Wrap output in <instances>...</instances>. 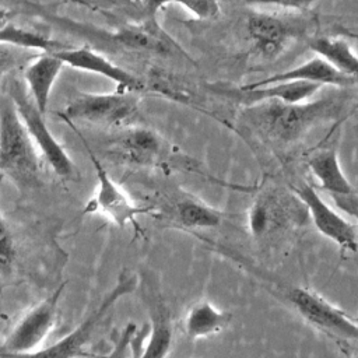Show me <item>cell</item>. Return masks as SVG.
<instances>
[{
    "mask_svg": "<svg viewBox=\"0 0 358 358\" xmlns=\"http://www.w3.org/2000/svg\"><path fill=\"white\" fill-rule=\"evenodd\" d=\"M340 108L338 98L327 96L301 103L264 102L250 106V112L271 138L294 143L308 134L316 124L334 119L340 113Z\"/></svg>",
    "mask_w": 358,
    "mask_h": 358,
    "instance_id": "obj_1",
    "label": "cell"
},
{
    "mask_svg": "<svg viewBox=\"0 0 358 358\" xmlns=\"http://www.w3.org/2000/svg\"><path fill=\"white\" fill-rule=\"evenodd\" d=\"M39 155L11 98L0 95V173L20 189L39 183Z\"/></svg>",
    "mask_w": 358,
    "mask_h": 358,
    "instance_id": "obj_2",
    "label": "cell"
},
{
    "mask_svg": "<svg viewBox=\"0 0 358 358\" xmlns=\"http://www.w3.org/2000/svg\"><path fill=\"white\" fill-rule=\"evenodd\" d=\"M6 94L11 98L31 140L52 171L60 178L74 176L76 166L70 155L49 130L43 113L34 103L24 83L15 76L10 77L6 84Z\"/></svg>",
    "mask_w": 358,
    "mask_h": 358,
    "instance_id": "obj_3",
    "label": "cell"
},
{
    "mask_svg": "<svg viewBox=\"0 0 358 358\" xmlns=\"http://www.w3.org/2000/svg\"><path fill=\"white\" fill-rule=\"evenodd\" d=\"M138 284L137 275L131 273H122L112 289L102 298L99 305L88 313V316L67 336L60 338L50 347L36 350L29 354H1L4 358H74L77 357L84 345L91 340L95 329L105 319L108 312L115 303L124 295L133 292Z\"/></svg>",
    "mask_w": 358,
    "mask_h": 358,
    "instance_id": "obj_4",
    "label": "cell"
},
{
    "mask_svg": "<svg viewBox=\"0 0 358 358\" xmlns=\"http://www.w3.org/2000/svg\"><path fill=\"white\" fill-rule=\"evenodd\" d=\"M284 299L312 326L340 341H358V326L347 313L313 291L281 284Z\"/></svg>",
    "mask_w": 358,
    "mask_h": 358,
    "instance_id": "obj_5",
    "label": "cell"
},
{
    "mask_svg": "<svg viewBox=\"0 0 358 358\" xmlns=\"http://www.w3.org/2000/svg\"><path fill=\"white\" fill-rule=\"evenodd\" d=\"M69 124L74 129L77 136L81 138L83 145L85 147L87 154L95 169L96 180H98L96 193L92 197V200L85 206L84 213H101L106 215L110 221H113L117 227L124 228L126 225H131L136 231L140 232L137 215L141 213H147L150 208L138 207L129 199V196L110 179V176L108 175L106 169L102 166L98 157L90 148L84 136L74 127L73 123H69Z\"/></svg>",
    "mask_w": 358,
    "mask_h": 358,
    "instance_id": "obj_6",
    "label": "cell"
},
{
    "mask_svg": "<svg viewBox=\"0 0 358 358\" xmlns=\"http://www.w3.org/2000/svg\"><path fill=\"white\" fill-rule=\"evenodd\" d=\"M144 301L148 308L150 324H144L131 338L130 358H166L173 341V324L158 288L147 282Z\"/></svg>",
    "mask_w": 358,
    "mask_h": 358,
    "instance_id": "obj_7",
    "label": "cell"
},
{
    "mask_svg": "<svg viewBox=\"0 0 358 358\" xmlns=\"http://www.w3.org/2000/svg\"><path fill=\"white\" fill-rule=\"evenodd\" d=\"M137 106L133 92L117 91L113 94L78 92L59 116L66 123L85 120L91 123H120L129 119Z\"/></svg>",
    "mask_w": 358,
    "mask_h": 358,
    "instance_id": "obj_8",
    "label": "cell"
},
{
    "mask_svg": "<svg viewBox=\"0 0 358 358\" xmlns=\"http://www.w3.org/2000/svg\"><path fill=\"white\" fill-rule=\"evenodd\" d=\"M63 288L64 284L24 315L4 341L3 354H29L36 351V347L42 344L55 326Z\"/></svg>",
    "mask_w": 358,
    "mask_h": 358,
    "instance_id": "obj_9",
    "label": "cell"
},
{
    "mask_svg": "<svg viewBox=\"0 0 358 358\" xmlns=\"http://www.w3.org/2000/svg\"><path fill=\"white\" fill-rule=\"evenodd\" d=\"M298 199L306 207L316 229L338 245L343 250H358L355 227L336 213L308 183L292 187Z\"/></svg>",
    "mask_w": 358,
    "mask_h": 358,
    "instance_id": "obj_10",
    "label": "cell"
},
{
    "mask_svg": "<svg viewBox=\"0 0 358 358\" xmlns=\"http://www.w3.org/2000/svg\"><path fill=\"white\" fill-rule=\"evenodd\" d=\"M53 55L59 57L64 66L67 64L77 70L94 73L116 83V85L122 91L136 92L144 88V84L140 81V78H137L127 70L119 67L105 56L99 55L98 52L87 46H81V48L70 46L69 49L53 53Z\"/></svg>",
    "mask_w": 358,
    "mask_h": 358,
    "instance_id": "obj_11",
    "label": "cell"
},
{
    "mask_svg": "<svg viewBox=\"0 0 358 358\" xmlns=\"http://www.w3.org/2000/svg\"><path fill=\"white\" fill-rule=\"evenodd\" d=\"M246 28L255 43L253 50L267 59L280 55L295 32L289 22L267 10L252 11L246 20Z\"/></svg>",
    "mask_w": 358,
    "mask_h": 358,
    "instance_id": "obj_12",
    "label": "cell"
},
{
    "mask_svg": "<svg viewBox=\"0 0 358 358\" xmlns=\"http://www.w3.org/2000/svg\"><path fill=\"white\" fill-rule=\"evenodd\" d=\"M322 85L306 81H287L263 85L253 90L239 88H217V92L228 96L236 102L248 106H255L264 102H282V103H301L315 95Z\"/></svg>",
    "mask_w": 358,
    "mask_h": 358,
    "instance_id": "obj_13",
    "label": "cell"
},
{
    "mask_svg": "<svg viewBox=\"0 0 358 358\" xmlns=\"http://www.w3.org/2000/svg\"><path fill=\"white\" fill-rule=\"evenodd\" d=\"M112 39L117 43L140 50H148L159 55L182 52L180 46L158 25L155 14L147 15L137 24H127L113 32Z\"/></svg>",
    "mask_w": 358,
    "mask_h": 358,
    "instance_id": "obj_14",
    "label": "cell"
},
{
    "mask_svg": "<svg viewBox=\"0 0 358 358\" xmlns=\"http://www.w3.org/2000/svg\"><path fill=\"white\" fill-rule=\"evenodd\" d=\"M287 81H306L313 83L317 85H334V87H352L358 83L341 73H338L333 66H330L326 60L322 57H313L291 70L275 73L273 76H268L266 78H262L256 83H250L246 85H242L246 90L259 88L268 84L275 83H287Z\"/></svg>",
    "mask_w": 358,
    "mask_h": 358,
    "instance_id": "obj_15",
    "label": "cell"
},
{
    "mask_svg": "<svg viewBox=\"0 0 358 358\" xmlns=\"http://www.w3.org/2000/svg\"><path fill=\"white\" fill-rule=\"evenodd\" d=\"M113 154L136 165H154L164 154L162 138L150 129L133 127L113 141Z\"/></svg>",
    "mask_w": 358,
    "mask_h": 358,
    "instance_id": "obj_16",
    "label": "cell"
},
{
    "mask_svg": "<svg viewBox=\"0 0 358 358\" xmlns=\"http://www.w3.org/2000/svg\"><path fill=\"white\" fill-rule=\"evenodd\" d=\"M64 67L55 55H39L24 70V80L36 108L45 113L53 84Z\"/></svg>",
    "mask_w": 358,
    "mask_h": 358,
    "instance_id": "obj_17",
    "label": "cell"
},
{
    "mask_svg": "<svg viewBox=\"0 0 358 358\" xmlns=\"http://www.w3.org/2000/svg\"><path fill=\"white\" fill-rule=\"evenodd\" d=\"M308 166L320 182V187L329 192L330 196H347L355 192L341 169L334 148H324L313 154L308 161Z\"/></svg>",
    "mask_w": 358,
    "mask_h": 358,
    "instance_id": "obj_18",
    "label": "cell"
},
{
    "mask_svg": "<svg viewBox=\"0 0 358 358\" xmlns=\"http://www.w3.org/2000/svg\"><path fill=\"white\" fill-rule=\"evenodd\" d=\"M231 313L218 309L208 301H199L187 310L183 329L189 338L196 340L221 333L231 323Z\"/></svg>",
    "mask_w": 358,
    "mask_h": 358,
    "instance_id": "obj_19",
    "label": "cell"
},
{
    "mask_svg": "<svg viewBox=\"0 0 358 358\" xmlns=\"http://www.w3.org/2000/svg\"><path fill=\"white\" fill-rule=\"evenodd\" d=\"M309 48L338 73L358 83V55L347 41L331 36H316L309 42Z\"/></svg>",
    "mask_w": 358,
    "mask_h": 358,
    "instance_id": "obj_20",
    "label": "cell"
},
{
    "mask_svg": "<svg viewBox=\"0 0 358 358\" xmlns=\"http://www.w3.org/2000/svg\"><path fill=\"white\" fill-rule=\"evenodd\" d=\"M0 43L22 50H41L46 55H53L70 48V45L11 21L0 28Z\"/></svg>",
    "mask_w": 358,
    "mask_h": 358,
    "instance_id": "obj_21",
    "label": "cell"
},
{
    "mask_svg": "<svg viewBox=\"0 0 358 358\" xmlns=\"http://www.w3.org/2000/svg\"><path fill=\"white\" fill-rule=\"evenodd\" d=\"M273 196H263L253 203L248 214V225L253 236L268 235L284 224L287 213H284V207Z\"/></svg>",
    "mask_w": 358,
    "mask_h": 358,
    "instance_id": "obj_22",
    "label": "cell"
},
{
    "mask_svg": "<svg viewBox=\"0 0 358 358\" xmlns=\"http://www.w3.org/2000/svg\"><path fill=\"white\" fill-rule=\"evenodd\" d=\"M176 217L186 228H215L222 220L220 211L194 199L180 200L176 204Z\"/></svg>",
    "mask_w": 358,
    "mask_h": 358,
    "instance_id": "obj_23",
    "label": "cell"
},
{
    "mask_svg": "<svg viewBox=\"0 0 358 358\" xmlns=\"http://www.w3.org/2000/svg\"><path fill=\"white\" fill-rule=\"evenodd\" d=\"M1 183H3V175L0 173V189H1ZM14 262H15L14 238L11 235L7 221L4 220V215L0 207V274L4 275L11 273Z\"/></svg>",
    "mask_w": 358,
    "mask_h": 358,
    "instance_id": "obj_24",
    "label": "cell"
},
{
    "mask_svg": "<svg viewBox=\"0 0 358 358\" xmlns=\"http://www.w3.org/2000/svg\"><path fill=\"white\" fill-rule=\"evenodd\" d=\"M22 56H29V52L0 43V83L14 67L22 62Z\"/></svg>",
    "mask_w": 358,
    "mask_h": 358,
    "instance_id": "obj_25",
    "label": "cell"
},
{
    "mask_svg": "<svg viewBox=\"0 0 358 358\" xmlns=\"http://www.w3.org/2000/svg\"><path fill=\"white\" fill-rule=\"evenodd\" d=\"M136 331H137L136 324L131 322L127 323L126 327L119 334L113 350L105 358H130V344Z\"/></svg>",
    "mask_w": 358,
    "mask_h": 358,
    "instance_id": "obj_26",
    "label": "cell"
},
{
    "mask_svg": "<svg viewBox=\"0 0 358 358\" xmlns=\"http://www.w3.org/2000/svg\"><path fill=\"white\" fill-rule=\"evenodd\" d=\"M178 4L197 20H210L220 13V6L215 1H186Z\"/></svg>",
    "mask_w": 358,
    "mask_h": 358,
    "instance_id": "obj_27",
    "label": "cell"
},
{
    "mask_svg": "<svg viewBox=\"0 0 358 358\" xmlns=\"http://www.w3.org/2000/svg\"><path fill=\"white\" fill-rule=\"evenodd\" d=\"M331 199L338 210L348 214L358 222V192L347 196H331Z\"/></svg>",
    "mask_w": 358,
    "mask_h": 358,
    "instance_id": "obj_28",
    "label": "cell"
},
{
    "mask_svg": "<svg viewBox=\"0 0 358 358\" xmlns=\"http://www.w3.org/2000/svg\"><path fill=\"white\" fill-rule=\"evenodd\" d=\"M10 17H11V11L8 8L0 6V28L10 21Z\"/></svg>",
    "mask_w": 358,
    "mask_h": 358,
    "instance_id": "obj_29",
    "label": "cell"
},
{
    "mask_svg": "<svg viewBox=\"0 0 358 358\" xmlns=\"http://www.w3.org/2000/svg\"><path fill=\"white\" fill-rule=\"evenodd\" d=\"M357 322V326H358V320H355Z\"/></svg>",
    "mask_w": 358,
    "mask_h": 358,
    "instance_id": "obj_30",
    "label": "cell"
},
{
    "mask_svg": "<svg viewBox=\"0 0 358 358\" xmlns=\"http://www.w3.org/2000/svg\"><path fill=\"white\" fill-rule=\"evenodd\" d=\"M354 36H357V38H358V35H354Z\"/></svg>",
    "mask_w": 358,
    "mask_h": 358,
    "instance_id": "obj_31",
    "label": "cell"
},
{
    "mask_svg": "<svg viewBox=\"0 0 358 358\" xmlns=\"http://www.w3.org/2000/svg\"><path fill=\"white\" fill-rule=\"evenodd\" d=\"M357 358H358V357H357Z\"/></svg>",
    "mask_w": 358,
    "mask_h": 358,
    "instance_id": "obj_32",
    "label": "cell"
}]
</instances>
